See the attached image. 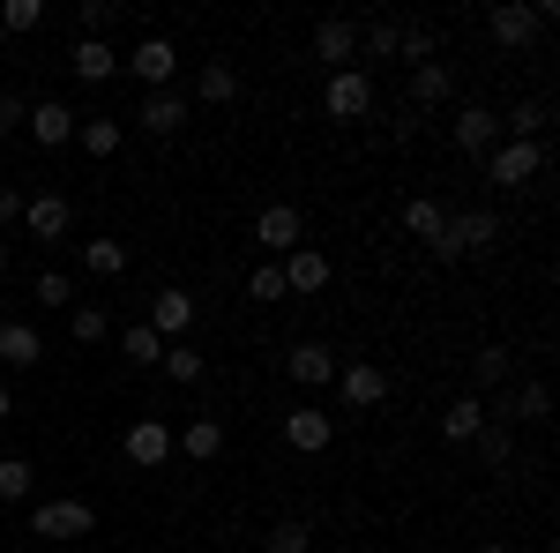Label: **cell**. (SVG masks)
I'll list each match as a JSON object with an SVG mask.
<instances>
[{"label": "cell", "mask_w": 560, "mask_h": 553, "mask_svg": "<svg viewBox=\"0 0 560 553\" xmlns=\"http://www.w3.org/2000/svg\"><path fill=\"white\" fill-rule=\"evenodd\" d=\"M486 247H501V217H493V210H456L448 224H441V240H433V255H441V262L486 255Z\"/></svg>", "instance_id": "6da1fadb"}, {"label": "cell", "mask_w": 560, "mask_h": 553, "mask_svg": "<svg viewBox=\"0 0 560 553\" xmlns=\"http://www.w3.org/2000/svg\"><path fill=\"white\" fill-rule=\"evenodd\" d=\"M486 31H493L501 53H523V45H538L546 23H538V8H530V0H493V8H486Z\"/></svg>", "instance_id": "7a4b0ae2"}, {"label": "cell", "mask_w": 560, "mask_h": 553, "mask_svg": "<svg viewBox=\"0 0 560 553\" xmlns=\"http://www.w3.org/2000/svg\"><path fill=\"white\" fill-rule=\"evenodd\" d=\"M322 113H329V120H366V113H374V83H366V68L329 76V83H322Z\"/></svg>", "instance_id": "3957f363"}, {"label": "cell", "mask_w": 560, "mask_h": 553, "mask_svg": "<svg viewBox=\"0 0 560 553\" xmlns=\"http://www.w3.org/2000/svg\"><path fill=\"white\" fill-rule=\"evenodd\" d=\"M546 172V150L538 142H493V158H486V180L493 187H530Z\"/></svg>", "instance_id": "277c9868"}, {"label": "cell", "mask_w": 560, "mask_h": 553, "mask_svg": "<svg viewBox=\"0 0 560 553\" xmlns=\"http://www.w3.org/2000/svg\"><path fill=\"white\" fill-rule=\"evenodd\" d=\"M31 531L38 539H90L97 531V509L90 502H38L31 509Z\"/></svg>", "instance_id": "5b68a950"}, {"label": "cell", "mask_w": 560, "mask_h": 553, "mask_svg": "<svg viewBox=\"0 0 560 553\" xmlns=\"http://www.w3.org/2000/svg\"><path fill=\"white\" fill-rule=\"evenodd\" d=\"M120 68H128V76H135L142 90H173V68H179V53H173V38H158V31H150V38L135 45V53L120 60Z\"/></svg>", "instance_id": "8992f818"}, {"label": "cell", "mask_w": 560, "mask_h": 553, "mask_svg": "<svg viewBox=\"0 0 560 553\" xmlns=\"http://www.w3.org/2000/svg\"><path fill=\"white\" fill-rule=\"evenodd\" d=\"M337 389H345L351 412H374V404H388V375L374 367V359H345V367H337Z\"/></svg>", "instance_id": "52a82bcc"}, {"label": "cell", "mask_w": 560, "mask_h": 553, "mask_svg": "<svg viewBox=\"0 0 560 553\" xmlns=\"http://www.w3.org/2000/svg\"><path fill=\"white\" fill-rule=\"evenodd\" d=\"M135 128L158 135V142H165V135H179V128H187V97H179V90H142V105H135Z\"/></svg>", "instance_id": "ba28073f"}, {"label": "cell", "mask_w": 560, "mask_h": 553, "mask_svg": "<svg viewBox=\"0 0 560 553\" xmlns=\"http://www.w3.org/2000/svg\"><path fill=\"white\" fill-rule=\"evenodd\" d=\"M314 60H329V76H345L351 60H359V23L322 15V23H314Z\"/></svg>", "instance_id": "9c48e42d"}, {"label": "cell", "mask_w": 560, "mask_h": 553, "mask_svg": "<svg viewBox=\"0 0 560 553\" xmlns=\"http://www.w3.org/2000/svg\"><path fill=\"white\" fill-rule=\"evenodd\" d=\"M120 449H128L135 471H165V457H173V426H165V419H135Z\"/></svg>", "instance_id": "30bf717a"}, {"label": "cell", "mask_w": 560, "mask_h": 553, "mask_svg": "<svg viewBox=\"0 0 560 553\" xmlns=\"http://www.w3.org/2000/svg\"><path fill=\"white\" fill-rule=\"evenodd\" d=\"M284 441H292L300 457H322V449L337 441V419H329L322 404H300V412H284Z\"/></svg>", "instance_id": "8fae6325"}, {"label": "cell", "mask_w": 560, "mask_h": 553, "mask_svg": "<svg viewBox=\"0 0 560 553\" xmlns=\"http://www.w3.org/2000/svg\"><path fill=\"white\" fill-rule=\"evenodd\" d=\"M337 367H345V359H337L329 344H314V337L284 352V375H292V382H306V389H329V382H337Z\"/></svg>", "instance_id": "7c38bea8"}, {"label": "cell", "mask_w": 560, "mask_h": 553, "mask_svg": "<svg viewBox=\"0 0 560 553\" xmlns=\"http://www.w3.org/2000/svg\"><path fill=\"white\" fill-rule=\"evenodd\" d=\"M300 232H306V224H300V210H292V203H269V210L255 217V240L269 247V262L292 255V247H300Z\"/></svg>", "instance_id": "4fadbf2b"}, {"label": "cell", "mask_w": 560, "mask_h": 553, "mask_svg": "<svg viewBox=\"0 0 560 553\" xmlns=\"http://www.w3.org/2000/svg\"><path fill=\"white\" fill-rule=\"evenodd\" d=\"M493 142H501V120H493V105H464V113H456V150L486 165V158H493Z\"/></svg>", "instance_id": "5bb4252c"}, {"label": "cell", "mask_w": 560, "mask_h": 553, "mask_svg": "<svg viewBox=\"0 0 560 553\" xmlns=\"http://www.w3.org/2000/svg\"><path fill=\"white\" fill-rule=\"evenodd\" d=\"M23 224H31V240H68L75 203L68 195H23Z\"/></svg>", "instance_id": "9a60e30c"}, {"label": "cell", "mask_w": 560, "mask_h": 553, "mask_svg": "<svg viewBox=\"0 0 560 553\" xmlns=\"http://www.w3.org/2000/svg\"><path fill=\"white\" fill-rule=\"evenodd\" d=\"M23 120L38 135V150H60V142H75V113L60 105V97H38V105H23Z\"/></svg>", "instance_id": "2e32d148"}, {"label": "cell", "mask_w": 560, "mask_h": 553, "mask_svg": "<svg viewBox=\"0 0 560 553\" xmlns=\"http://www.w3.org/2000/svg\"><path fill=\"white\" fill-rule=\"evenodd\" d=\"M493 120H501V142H538V135L553 128V105H546V97H523V105L493 113Z\"/></svg>", "instance_id": "e0dca14e"}, {"label": "cell", "mask_w": 560, "mask_h": 553, "mask_svg": "<svg viewBox=\"0 0 560 553\" xmlns=\"http://www.w3.org/2000/svg\"><path fill=\"white\" fill-rule=\"evenodd\" d=\"M150 330H158V344H179L187 330H195V299L187 292H158L150 299Z\"/></svg>", "instance_id": "ac0fdd59"}, {"label": "cell", "mask_w": 560, "mask_h": 553, "mask_svg": "<svg viewBox=\"0 0 560 553\" xmlns=\"http://www.w3.org/2000/svg\"><path fill=\"white\" fill-rule=\"evenodd\" d=\"M68 68H75V83H113V76H120V53H113L105 38H83L75 53H68Z\"/></svg>", "instance_id": "d6986e66"}, {"label": "cell", "mask_w": 560, "mask_h": 553, "mask_svg": "<svg viewBox=\"0 0 560 553\" xmlns=\"http://www.w3.org/2000/svg\"><path fill=\"white\" fill-rule=\"evenodd\" d=\"M509 375H516V352H509V344H478V352H471V382L478 389H493V396H501Z\"/></svg>", "instance_id": "ffe728a7"}, {"label": "cell", "mask_w": 560, "mask_h": 553, "mask_svg": "<svg viewBox=\"0 0 560 553\" xmlns=\"http://www.w3.org/2000/svg\"><path fill=\"white\" fill-rule=\"evenodd\" d=\"M277 269H284V292H322V285H329V262L314 255V247H292Z\"/></svg>", "instance_id": "44dd1931"}, {"label": "cell", "mask_w": 560, "mask_h": 553, "mask_svg": "<svg viewBox=\"0 0 560 553\" xmlns=\"http://www.w3.org/2000/svg\"><path fill=\"white\" fill-rule=\"evenodd\" d=\"M456 97V76H448V60H427V68H411V113L419 105H448Z\"/></svg>", "instance_id": "7402d4cb"}, {"label": "cell", "mask_w": 560, "mask_h": 553, "mask_svg": "<svg viewBox=\"0 0 560 553\" xmlns=\"http://www.w3.org/2000/svg\"><path fill=\"white\" fill-rule=\"evenodd\" d=\"M45 359V344L31 322H0V367H38Z\"/></svg>", "instance_id": "603a6c76"}, {"label": "cell", "mask_w": 560, "mask_h": 553, "mask_svg": "<svg viewBox=\"0 0 560 553\" xmlns=\"http://www.w3.org/2000/svg\"><path fill=\"white\" fill-rule=\"evenodd\" d=\"M478 426H486V404H478V396H456V404H448V419H441V441H448V449H464V441H478Z\"/></svg>", "instance_id": "cb8c5ba5"}, {"label": "cell", "mask_w": 560, "mask_h": 553, "mask_svg": "<svg viewBox=\"0 0 560 553\" xmlns=\"http://www.w3.org/2000/svg\"><path fill=\"white\" fill-rule=\"evenodd\" d=\"M158 367H165V375H173L179 389H195L202 375H210V359H202V344H187V337H179V344H165V359H158Z\"/></svg>", "instance_id": "d4e9b609"}, {"label": "cell", "mask_w": 560, "mask_h": 553, "mask_svg": "<svg viewBox=\"0 0 560 553\" xmlns=\"http://www.w3.org/2000/svg\"><path fill=\"white\" fill-rule=\"evenodd\" d=\"M128 240H83V269L90 277H128Z\"/></svg>", "instance_id": "484cf974"}, {"label": "cell", "mask_w": 560, "mask_h": 553, "mask_svg": "<svg viewBox=\"0 0 560 553\" xmlns=\"http://www.w3.org/2000/svg\"><path fill=\"white\" fill-rule=\"evenodd\" d=\"M195 97H202V105H232V97H240V68H232V60H210V68L195 76Z\"/></svg>", "instance_id": "4316f807"}, {"label": "cell", "mask_w": 560, "mask_h": 553, "mask_svg": "<svg viewBox=\"0 0 560 553\" xmlns=\"http://www.w3.org/2000/svg\"><path fill=\"white\" fill-rule=\"evenodd\" d=\"M441 224H448V210H441V203H433V195H411V203H404V232H411V240H441Z\"/></svg>", "instance_id": "83f0119b"}, {"label": "cell", "mask_w": 560, "mask_h": 553, "mask_svg": "<svg viewBox=\"0 0 560 553\" xmlns=\"http://www.w3.org/2000/svg\"><path fill=\"white\" fill-rule=\"evenodd\" d=\"M75 142H83L90 158H113V150H120V142H128V128H120V120H105V113H97V120H75Z\"/></svg>", "instance_id": "f1b7e54d"}, {"label": "cell", "mask_w": 560, "mask_h": 553, "mask_svg": "<svg viewBox=\"0 0 560 553\" xmlns=\"http://www.w3.org/2000/svg\"><path fill=\"white\" fill-rule=\"evenodd\" d=\"M396 45H404V23H396V15H374V23L359 31V53H366V60H396Z\"/></svg>", "instance_id": "f546056e"}, {"label": "cell", "mask_w": 560, "mask_h": 553, "mask_svg": "<svg viewBox=\"0 0 560 553\" xmlns=\"http://www.w3.org/2000/svg\"><path fill=\"white\" fill-rule=\"evenodd\" d=\"M173 449H187L195 464H210L217 449H224V426H217V419H187V434H179Z\"/></svg>", "instance_id": "4dcf8cb0"}, {"label": "cell", "mask_w": 560, "mask_h": 553, "mask_svg": "<svg viewBox=\"0 0 560 553\" xmlns=\"http://www.w3.org/2000/svg\"><path fill=\"white\" fill-rule=\"evenodd\" d=\"M471 449H478V464H493V471H501L509 457H516V434H509V426H493V419H486V426H478V441H471Z\"/></svg>", "instance_id": "1f68e13d"}, {"label": "cell", "mask_w": 560, "mask_h": 553, "mask_svg": "<svg viewBox=\"0 0 560 553\" xmlns=\"http://www.w3.org/2000/svg\"><path fill=\"white\" fill-rule=\"evenodd\" d=\"M31 486H38L31 457H0V502H31Z\"/></svg>", "instance_id": "d6a6232c"}, {"label": "cell", "mask_w": 560, "mask_h": 553, "mask_svg": "<svg viewBox=\"0 0 560 553\" xmlns=\"http://www.w3.org/2000/svg\"><path fill=\"white\" fill-rule=\"evenodd\" d=\"M105 330H113L105 307H68V337H75V344H105Z\"/></svg>", "instance_id": "836d02e7"}, {"label": "cell", "mask_w": 560, "mask_h": 553, "mask_svg": "<svg viewBox=\"0 0 560 553\" xmlns=\"http://www.w3.org/2000/svg\"><path fill=\"white\" fill-rule=\"evenodd\" d=\"M269 553H314V531H306L300 516H284V523H269V539H261Z\"/></svg>", "instance_id": "e575fe53"}, {"label": "cell", "mask_w": 560, "mask_h": 553, "mask_svg": "<svg viewBox=\"0 0 560 553\" xmlns=\"http://www.w3.org/2000/svg\"><path fill=\"white\" fill-rule=\"evenodd\" d=\"M546 412H553L546 382H523V389H509V419H546Z\"/></svg>", "instance_id": "d590c367"}, {"label": "cell", "mask_w": 560, "mask_h": 553, "mask_svg": "<svg viewBox=\"0 0 560 553\" xmlns=\"http://www.w3.org/2000/svg\"><path fill=\"white\" fill-rule=\"evenodd\" d=\"M120 352H128L135 367H158V359H165V344H158V330H150V322H135L128 337H120Z\"/></svg>", "instance_id": "8d00e7d4"}, {"label": "cell", "mask_w": 560, "mask_h": 553, "mask_svg": "<svg viewBox=\"0 0 560 553\" xmlns=\"http://www.w3.org/2000/svg\"><path fill=\"white\" fill-rule=\"evenodd\" d=\"M396 53H404V60H411V68H427L433 53H441V38H433L427 23H404V45H396Z\"/></svg>", "instance_id": "74e56055"}, {"label": "cell", "mask_w": 560, "mask_h": 553, "mask_svg": "<svg viewBox=\"0 0 560 553\" xmlns=\"http://www.w3.org/2000/svg\"><path fill=\"white\" fill-rule=\"evenodd\" d=\"M247 299H261V307H277V299H292V292H284V269H277V262H261L255 277H247Z\"/></svg>", "instance_id": "f35d334b"}, {"label": "cell", "mask_w": 560, "mask_h": 553, "mask_svg": "<svg viewBox=\"0 0 560 553\" xmlns=\"http://www.w3.org/2000/svg\"><path fill=\"white\" fill-rule=\"evenodd\" d=\"M0 31H45V0H8L0 8Z\"/></svg>", "instance_id": "ab89813d"}, {"label": "cell", "mask_w": 560, "mask_h": 553, "mask_svg": "<svg viewBox=\"0 0 560 553\" xmlns=\"http://www.w3.org/2000/svg\"><path fill=\"white\" fill-rule=\"evenodd\" d=\"M75 23H83V38H105V31L120 23V8H113V0H83V8H75Z\"/></svg>", "instance_id": "60d3db41"}, {"label": "cell", "mask_w": 560, "mask_h": 553, "mask_svg": "<svg viewBox=\"0 0 560 553\" xmlns=\"http://www.w3.org/2000/svg\"><path fill=\"white\" fill-rule=\"evenodd\" d=\"M38 307H75V285H68L60 269H45L38 277Z\"/></svg>", "instance_id": "b9f144b4"}, {"label": "cell", "mask_w": 560, "mask_h": 553, "mask_svg": "<svg viewBox=\"0 0 560 553\" xmlns=\"http://www.w3.org/2000/svg\"><path fill=\"white\" fill-rule=\"evenodd\" d=\"M23 128V97H8V90H0V135H15Z\"/></svg>", "instance_id": "7bdbcfd3"}, {"label": "cell", "mask_w": 560, "mask_h": 553, "mask_svg": "<svg viewBox=\"0 0 560 553\" xmlns=\"http://www.w3.org/2000/svg\"><path fill=\"white\" fill-rule=\"evenodd\" d=\"M23 217V187H0V224H15Z\"/></svg>", "instance_id": "ee69618b"}, {"label": "cell", "mask_w": 560, "mask_h": 553, "mask_svg": "<svg viewBox=\"0 0 560 553\" xmlns=\"http://www.w3.org/2000/svg\"><path fill=\"white\" fill-rule=\"evenodd\" d=\"M8 412H15V396H8V382H0V419H8Z\"/></svg>", "instance_id": "f6af8a7d"}, {"label": "cell", "mask_w": 560, "mask_h": 553, "mask_svg": "<svg viewBox=\"0 0 560 553\" xmlns=\"http://www.w3.org/2000/svg\"><path fill=\"white\" fill-rule=\"evenodd\" d=\"M0 269H8V240H0Z\"/></svg>", "instance_id": "bcb514c9"}, {"label": "cell", "mask_w": 560, "mask_h": 553, "mask_svg": "<svg viewBox=\"0 0 560 553\" xmlns=\"http://www.w3.org/2000/svg\"><path fill=\"white\" fill-rule=\"evenodd\" d=\"M478 553H509V546H478Z\"/></svg>", "instance_id": "7dc6e473"}, {"label": "cell", "mask_w": 560, "mask_h": 553, "mask_svg": "<svg viewBox=\"0 0 560 553\" xmlns=\"http://www.w3.org/2000/svg\"><path fill=\"white\" fill-rule=\"evenodd\" d=\"M337 553H359V546H337Z\"/></svg>", "instance_id": "c3c4849f"}, {"label": "cell", "mask_w": 560, "mask_h": 553, "mask_svg": "<svg viewBox=\"0 0 560 553\" xmlns=\"http://www.w3.org/2000/svg\"><path fill=\"white\" fill-rule=\"evenodd\" d=\"M0 45H8V31H0Z\"/></svg>", "instance_id": "681fc988"}, {"label": "cell", "mask_w": 560, "mask_h": 553, "mask_svg": "<svg viewBox=\"0 0 560 553\" xmlns=\"http://www.w3.org/2000/svg\"><path fill=\"white\" fill-rule=\"evenodd\" d=\"M538 553H553V546H538Z\"/></svg>", "instance_id": "f907efd6"}]
</instances>
